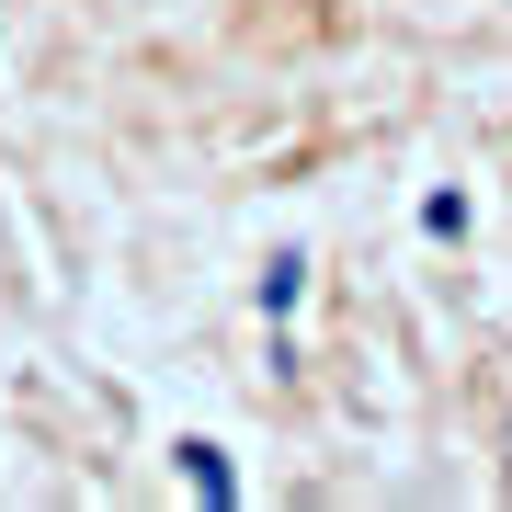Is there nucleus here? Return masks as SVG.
<instances>
[{
  "label": "nucleus",
  "mask_w": 512,
  "mask_h": 512,
  "mask_svg": "<svg viewBox=\"0 0 512 512\" xmlns=\"http://www.w3.org/2000/svg\"><path fill=\"white\" fill-rule=\"evenodd\" d=\"M183 478H194V490H205V501H217V512L239 501V478H228V456H217V444H183Z\"/></svg>",
  "instance_id": "1"
}]
</instances>
